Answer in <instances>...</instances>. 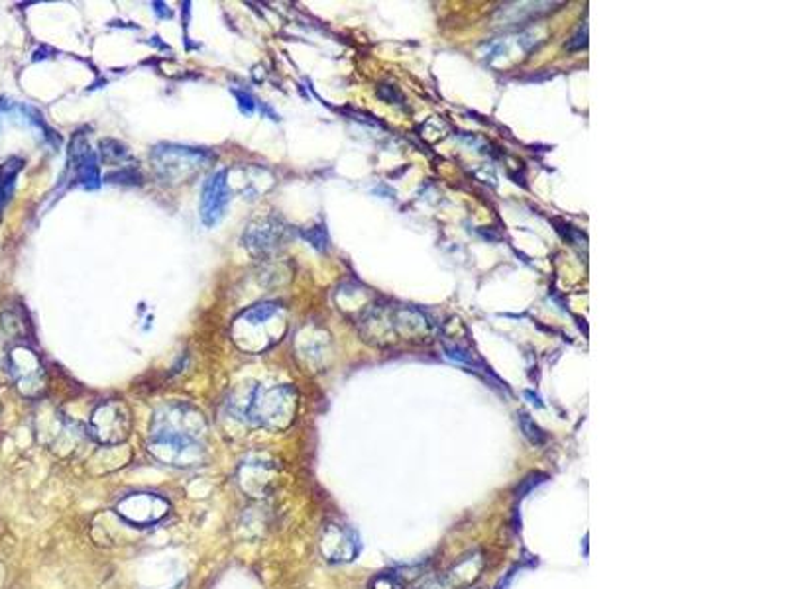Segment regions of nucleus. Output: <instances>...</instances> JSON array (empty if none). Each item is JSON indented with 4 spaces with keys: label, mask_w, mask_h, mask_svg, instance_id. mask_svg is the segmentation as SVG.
I'll use <instances>...</instances> for the list:
<instances>
[{
    "label": "nucleus",
    "mask_w": 786,
    "mask_h": 589,
    "mask_svg": "<svg viewBox=\"0 0 786 589\" xmlns=\"http://www.w3.org/2000/svg\"><path fill=\"white\" fill-rule=\"evenodd\" d=\"M215 155L201 147L162 144L152 150V162L157 173L165 181H183L189 175H195L201 167L211 163Z\"/></svg>",
    "instance_id": "20e7f679"
},
{
    "label": "nucleus",
    "mask_w": 786,
    "mask_h": 589,
    "mask_svg": "<svg viewBox=\"0 0 786 589\" xmlns=\"http://www.w3.org/2000/svg\"><path fill=\"white\" fill-rule=\"evenodd\" d=\"M228 415L250 426L286 430L297 415V393L291 385H252L243 383L230 393Z\"/></svg>",
    "instance_id": "f257e3e1"
},
{
    "label": "nucleus",
    "mask_w": 786,
    "mask_h": 589,
    "mask_svg": "<svg viewBox=\"0 0 786 589\" xmlns=\"http://www.w3.org/2000/svg\"><path fill=\"white\" fill-rule=\"evenodd\" d=\"M238 488L252 499H264L278 486V466L264 458H252L240 464L236 473Z\"/></svg>",
    "instance_id": "1a4fd4ad"
},
{
    "label": "nucleus",
    "mask_w": 786,
    "mask_h": 589,
    "mask_svg": "<svg viewBox=\"0 0 786 589\" xmlns=\"http://www.w3.org/2000/svg\"><path fill=\"white\" fill-rule=\"evenodd\" d=\"M132 433V413L122 401H102L89 418V435L102 446H119Z\"/></svg>",
    "instance_id": "39448f33"
},
{
    "label": "nucleus",
    "mask_w": 786,
    "mask_h": 589,
    "mask_svg": "<svg viewBox=\"0 0 786 589\" xmlns=\"http://www.w3.org/2000/svg\"><path fill=\"white\" fill-rule=\"evenodd\" d=\"M519 426H521L523 435H525V438L531 442V444L543 446L544 442H547V435L543 433V428L537 423H534V420L529 415H525V413L519 415Z\"/></svg>",
    "instance_id": "a211bd4d"
},
{
    "label": "nucleus",
    "mask_w": 786,
    "mask_h": 589,
    "mask_svg": "<svg viewBox=\"0 0 786 589\" xmlns=\"http://www.w3.org/2000/svg\"><path fill=\"white\" fill-rule=\"evenodd\" d=\"M148 452L162 464L191 470L201 466L207 458L205 442H177V440H148Z\"/></svg>",
    "instance_id": "0eeeda50"
},
{
    "label": "nucleus",
    "mask_w": 786,
    "mask_h": 589,
    "mask_svg": "<svg viewBox=\"0 0 786 589\" xmlns=\"http://www.w3.org/2000/svg\"><path fill=\"white\" fill-rule=\"evenodd\" d=\"M24 162L20 160V157H8V160L0 165V216H3V210L8 205L10 198H13L14 187H16V179L18 173L22 171Z\"/></svg>",
    "instance_id": "4468645a"
},
{
    "label": "nucleus",
    "mask_w": 786,
    "mask_h": 589,
    "mask_svg": "<svg viewBox=\"0 0 786 589\" xmlns=\"http://www.w3.org/2000/svg\"><path fill=\"white\" fill-rule=\"evenodd\" d=\"M207 420L203 413L189 403H170L157 409L150 423V438L203 442Z\"/></svg>",
    "instance_id": "7ed1b4c3"
},
{
    "label": "nucleus",
    "mask_w": 786,
    "mask_h": 589,
    "mask_svg": "<svg viewBox=\"0 0 786 589\" xmlns=\"http://www.w3.org/2000/svg\"><path fill=\"white\" fill-rule=\"evenodd\" d=\"M321 554L332 564L352 562L360 554V539L349 524L331 521L321 531Z\"/></svg>",
    "instance_id": "6e6552de"
},
{
    "label": "nucleus",
    "mask_w": 786,
    "mask_h": 589,
    "mask_svg": "<svg viewBox=\"0 0 786 589\" xmlns=\"http://www.w3.org/2000/svg\"><path fill=\"white\" fill-rule=\"evenodd\" d=\"M370 589H403V582L395 574H380L370 582Z\"/></svg>",
    "instance_id": "aec40b11"
},
{
    "label": "nucleus",
    "mask_w": 786,
    "mask_h": 589,
    "mask_svg": "<svg viewBox=\"0 0 786 589\" xmlns=\"http://www.w3.org/2000/svg\"><path fill=\"white\" fill-rule=\"evenodd\" d=\"M362 324L368 326L370 332L366 340H372L374 344H392L395 340H417L425 342L435 334V322L428 317L427 312L419 311L415 307H374L370 312L362 319Z\"/></svg>",
    "instance_id": "f03ea898"
},
{
    "label": "nucleus",
    "mask_w": 786,
    "mask_h": 589,
    "mask_svg": "<svg viewBox=\"0 0 786 589\" xmlns=\"http://www.w3.org/2000/svg\"><path fill=\"white\" fill-rule=\"evenodd\" d=\"M101 155L104 163H124L126 160H130V154L126 150V145L114 140L101 142Z\"/></svg>",
    "instance_id": "f3484780"
},
{
    "label": "nucleus",
    "mask_w": 786,
    "mask_h": 589,
    "mask_svg": "<svg viewBox=\"0 0 786 589\" xmlns=\"http://www.w3.org/2000/svg\"><path fill=\"white\" fill-rule=\"evenodd\" d=\"M114 511H117V514L124 523L132 524V527L146 529L162 523L167 514H170L172 505L165 497H162L160 493L136 491L130 493V496L122 497L117 503Z\"/></svg>",
    "instance_id": "423d86ee"
},
{
    "label": "nucleus",
    "mask_w": 786,
    "mask_h": 589,
    "mask_svg": "<svg viewBox=\"0 0 786 589\" xmlns=\"http://www.w3.org/2000/svg\"><path fill=\"white\" fill-rule=\"evenodd\" d=\"M228 203L230 189L226 181V171H216L203 185L201 207H199V215H201L203 224L208 228L216 226L225 218Z\"/></svg>",
    "instance_id": "9d476101"
},
{
    "label": "nucleus",
    "mask_w": 786,
    "mask_h": 589,
    "mask_svg": "<svg viewBox=\"0 0 786 589\" xmlns=\"http://www.w3.org/2000/svg\"><path fill=\"white\" fill-rule=\"evenodd\" d=\"M279 303H271V301H268V303H260V304H254V307H250L248 311H244V314H243V321L244 322H248V324H252V326H258V324H264V322H268L269 319H274L276 314L279 312Z\"/></svg>",
    "instance_id": "dca6fc26"
},
{
    "label": "nucleus",
    "mask_w": 786,
    "mask_h": 589,
    "mask_svg": "<svg viewBox=\"0 0 786 589\" xmlns=\"http://www.w3.org/2000/svg\"><path fill=\"white\" fill-rule=\"evenodd\" d=\"M564 48L566 51H582L588 48V20L580 22V26L574 31V36L566 41Z\"/></svg>",
    "instance_id": "6ab92c4d"
},
{
    "label": "nucleus",
    "mask_w": 786,
    "mask_h": 589,
    "mask_svg": "<svg viewBox=\"0 0 786 589\" xmlns=\"http://www.w3.org/2000/svg\"><path fill=\"white\" fill-rule=\"evenodd\" d=\"M233 94L234 97L238 99V107H240V110H243L244 114H252L256 110V99L252 97V94H248V92H244V91H233Z\"/></svg>",
    "instance_id": "4be33fe9"
},
{
    "label": "nucleus",
    "mask_w": 786,
    "mask_h": 589,
    "mask_svg": "<svg viewBox=\"0 0 786 589\" xmlns=\"http://www.w3.org/2000/svg\"><path fill=\"white\" fill-rule=\"evenodd\" d=\"M69 163H71V181L83 189H97L101 185V170L97 154L91 150L87 138L83 134H77L71 142L69 150Z\"/></svg>",
    "instance_id": "9b49d317"
},
{
    "label": "nucleus",
    "mask_w": 786,
    "mask_h": 589,
    "mask_svg": "<svg viewBox=\"0 0 786 589\" xmlns=\"http://www.w3.org/2000/svg\"><path fill=\"white\" fill-rule=\"evenodd\" d=\"M480 572H481L480 556L478 554L476 556H470V558H466L464 562H460L455 567V570L448 574V582L453 584V587L470 585L480 576Z\"/></svg>",
    "instance_id": "2eb2a0df"
},
{
    "label": "nucleus",
    "mask_w": 786,
    "mask_h": 589,
    "mask_svg": "<svg viewBox=\"0 0 786 589\" xmlns=\"http://www.w3.org/2000/svg\"><path fill=\"white\" fill-rule=\"evenodd\" d=\"M303 236H305L311 244L317 248V250H327L329 248V236H327V230H324L322 226H314V228H309L307 233H303Z\"/></svg>",
    "instance_id": "412c9836"
},
{
    "label": "nucleus",
    "mask_w": 786,
    "mask_h": 589,
    "mask_svg": "<svg viewBox=\"0 0 786 589\" xmlns=\"http://www.w3.org/2000/svg\"><path fill=\"white\" fill-rule=\"evenodd\" d=\"M287 228L278 218H264L250 224L244 233V246L254 254H266L286 242Z\"/></svg>",
    "instance_id": "f8f14e48"
},
{
    "label": "nucleus",
    "mask_w": 786,
    "mask_h": 589,
    "mask_svg": "<svg viewBox=\"0 0 786 589\" xmlns=\"http://www.w3.org/2000/svg\"><path fill=\"white\" fill-rule=\"evenodd\" d=\"M552 6H557V4L554 3H511V4H506L498 10L496 20L501 18V24H506V26L527 24V22H533L534 18L551 13Z\"/></svg>",
    "instance_id": "ddd939ff"
}]
</instances>
